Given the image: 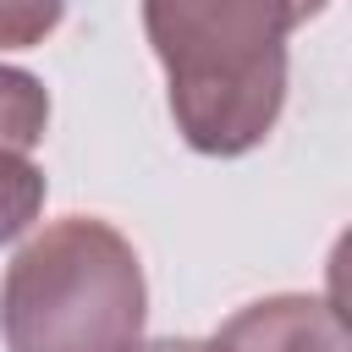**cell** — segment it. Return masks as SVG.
Returning <instances> with one entry per match:
<instances>
[{
  "label": "cell",
  "instance_id": "1",
  "mask_svg": "<svg viewBox=\"0 0 352 352\" xmlns=\"http://www.w3.org/2000/svg\"><path fill=\"white\" fill-rule=\"evenodd\" d=\"M319 6L280 0H148L143 33L165 66L176 132L192 154H253L286 104V38Z\"/></svg>",
  "mask_w": 352,
  "mask_h": 352
},
{
  "label": "cell",
  "instance_id": "2",
  "mask_svg": "<svg viewBox=\"0 0 352 352\" xmlns=\"http://www.w3.org/2000/svg\"><path fill=\"white\" fill-rule=\"evenodd\" d=\"M148 324L138 248L99 214L50 220L0 280L6 352H132Z\"/></svg>",
  "mask_w": 352,
  "mask_h": 352
},
{
  "label": "cell",
  "instance_id": "3",
  "mask_svg": "<svg viewBox=\"0 0 352 352\" xmlns=\"http://www.w3.org/2000/svg\"><path fill=\"white\" fill-rule=\"evenodd\" d=\"M214 341L226 352H352L341 308L308 292H280L236 308Z\"/></svg>",
  "mask_w": 352,
  "mask_h": 352
},
{
  "label": "cell",
  "instance_id": "4",
  "mask_svg": "<svg viewBox=\"0 0 352 352\" xmlns=\"http://www.w3.org/2000/svg\"><path fill=\"white\" fill-rule=\"evenodd\" d=\"M50 132V88L22 66H0V154H33Z\"/></svg>",
  "mask_w": 352,
  "mask_h": 352
},
{
  "label": "cell",
  "instance_id": "5",
  "mask_svg": "<svg viewBox=\"0 0 352 352\" xmlns=\"http://www.w3.org/2000/svg\"><path fill=\"white\" fill-rule=\"evenodd\" d=\"M44 170L28 154H0V248L16 242L38 214H44Z\"/></svg>",
  "mask_w": 352,
  "mask_h": 352
},
{
  "label": "cell",
  "instance_id": "6",
  "mask_svg": "<svg viewBox=\"0 0 352 352\" xmlns=\"http://www.w3.org/2000/svg\"><path fill=\"white\" fill-rule=\"evenodd\" d=\"M55 0H0V50H33L60 28Z\"/></svg>",
  "mask_w": 352,
  "mask_h": 352
},
{
  "label": "cell",
  "instance_id": "7",
  "mask_svg": "<svg viewBox=\"0 0 352 352\" xmlns=\"http://www.w3.org/2000/svg\"><path fill=\"white\" fill-rule=\"evenodd\" d=\"M132 352H226L220 341H198V336H165V341H138Z\"/></svg>",
  "mask_w": 352,
  "mask_h": 352
}]
</instances>
